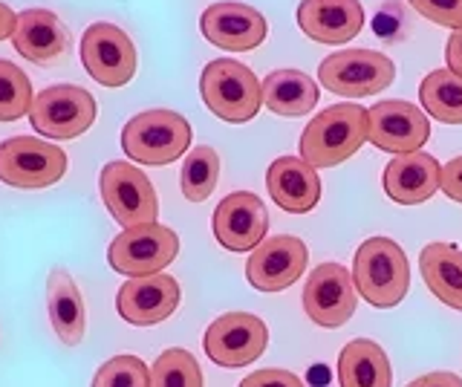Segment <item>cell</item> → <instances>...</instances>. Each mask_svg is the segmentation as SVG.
<instances>
[{
  "label": "cell",
  "mask_w": 462,
  "mask_h": 387,
  "mask_svg": "<svg viewBox=\"0 0 462 387\" xmlns=\"http://www.w3.org/2000/svg\"><path fill=\"white\" fill-rule=\"evenodd\" d=\"M32 81L18 64L0 59V122H18L32 110Z\"/></svg>",
  "instance_id": "83f0119b"
},
{
  "label": "cell",
  "mask_w": 462,
  "mask_h": 387,
  "mask_svg": "<svg viewBox=\"0 0 462 387\" xmlns=\"http://www.w3.org/2000/svg\"><path fill=\"white\" fill-rule=\"evenodd\" d=\"M430 136V122L416 107L402 98H387V102H375L367 110V142H373L379 151L387 153H416L425 148Z\"/></svg>",
  "instance_id": "8fae6325"
},
{
  "label": "cell",
  "mask_w": 462,
  "mask_h": 387,
  "mask_svg": "<svg viewBox=\"0 0 462 387\" xmlns=\"http://www.w3.org/2000/svg\"><path fill=\"white\" fill-rule=\"evenodd\" d=\"M67 153L47 139L14 136L0 142V182L12 189H47L67 174Z\"/></svg>",
  "instance_id": "8992f818"
},
{
  "label": "cell",
  "mask_w": 462,
  "mask_h": 387,
  "mask_svg": "<svg viewBox=\"0 0 462 387\" xmlns=\"http://www.w3.org/2000/svg\"><path fill=\"white\" fill-rule=\"evenodd\" d=\"M298 23L318 44H346L365 26V9L358 0H300Z\"/></svg>",
  "instance_id": "d6986e66"
},
{
  "label": "cell",
  "mask_w": 462,
  "mask_h": 387,
  "mask_svg": "<svg viewBox=\"0 0 462 387\" xmlns=\"http://www.w3.org/2000/svg\"><path fill=\"white\" fill-rule=\"evenodd\" d=\"M384 194L399 206H419L442 189V165L430 153H402L384 168Z\"/></svg>",
  "instance_id": "ac0fdd59"
},
{
  "label": "cell",
  "mask_w": 462,
  "mask_h": 387,
  "mask_svg": "<svg viewBox=\"0 0 462 387\" xmlns=\"http://www.w3.org/2000/svg\"><path fill=\"white\" fill-rule=\"evenodd\" d=\"M338 382L341 387H390L393 370L387 353L370 338L350 341L338 355Z\"/></svg>",
  "instance_id": "cb8c5ba5"
},
{
  "label": "cell",
  "mask_w": 462,
  "mask_h": 387,
  "mask_svg": "<svg viewBox=\"0 0 462 387\" xmlns=\"http://www.w3.org/2000/svg\"><path fill=\"white\" fill-rule=\"evenodd\" d=\"M214 237L228 252H252L269 232V211L252 191L228 194L211 217Z\"/></svg>",
  "instance_id": "5bb4252c"
},
{
  "label": "cell",
  "mask_w": 462,
  "mask_h": 387,
  "mask_svg": "<svg viewBox=\"0 0 462 387\" xmlns=\"http://www.w3.org/2000/svg\"><path fill=\"white\" fill-rule=\"evenodd\" d=\"M101 199H105L113 220L130 228L142 223H156L159 199L151 180L130 162H107L98 177Z\"/></svg>",
  "instance_id": "9c48e42d"
},
{
  "label": "cell",
  "mask_w": 462,
  "mask_h": 387,
  "mask_svg": "<svg viewBox=\"0 0 462 387\" xmlns=\"http://www.w3.org/2000/svg\"><path fill=\"white\" fill-rule=\"evenodd\" d=\"M217 180H220V156H217V151L208 145L191 148V153H188L182 162V174H180V185H182V194L188 203H202V199H208L211 191L217 189Z\"/></svg>",
  "instance_id": "4316f807"
},
{
  "label": "cell",
  "mask_w": 462,
  "mask_h": 387,
  "mask_svg": "<svg viewBox=\"0 0 462 387\" xmlns=\"http://www.w3.org/2000/svg\"><path fill=\"white\" fill-rule=\"evenodd\" d=\"M266 189L283 211L307 214L321 199V177L300 156H281L266 170Z\"/></svg>",
  "instance_id": "ffe728a7"
},
{
  "label": "cell",
  "mask_w": 462,
  "mask_h": 387,
  "mask_svg": "<svg viewBox=\"0 0 462 387\" xmlns=\"http://www.w3.org/2000/svg\"><path fill=\"white\" fill-rule=\"evenodd\" d=\"M240 387H307V384H303V379H298L295 373L269 367V370H257L252 376H245Z\"/></svg>",
  "instance_id": "1f68e13d"
},
{
  "label": "cell",
  "mask_w": 462,
  "mask_h": 387,
  "mask_svg": "<svg viewBox=\"0 0 462 387\" xmlns=\"http://www.w3.org/2000/svg\"><path fill=\"white\" fill-rule=\"evenodd\" d=\"M353 272L341 263H321L310 272L303 286V309L318 327L336 329L353 318L358 295H356Z\"/></svg>",
  "instance_id": "4fadbf2b"
},
{
  "label": "cell",
  "mask_w": 462,
  "mask_h": 387,
  "mask_svg": "<svg viewBox=\"0 0 462 387\" xmlns=\"http://www.w3.org/2000/svg\"><path fill=\"white\" fill-rule=\"evenodd\" d=\"M408 387H462V379L457 373H428V376H419L413 379Z\"/></svg>",
  "instance_id": "836d02e7"
},
{
  "label": "cell",
  "mask_w": 462,
  "mask_h": 387,
  "mask_svg": "<svg viewBox=\"0 0 462 387\" xmlns=\"http://www.w3.org/2000/svg\"><path fill=\"white\" fill-rule=\"evenodd\" d=\"M199 93L214 116L228 124L252 122L263 105V88L257 76L235 59H217L202 69Z\"/></svg>",
  "instance_id": "3957f363"
},
{
  "label": "cell",
  "mask_w": 462,
  "mask_h": 387,
  "mask_svg": "<svg viewBox=\"0 0 462 387\" xmlns=\"http://www.w3.org/2000/svg\"><path fill=\"white\" fill-rule=\"evenodd\" d=\"M151 387H202L199 362L182 347L165 350L151 370Z\"/></svg>",
  "instance_id": "f1b7e54d"
},
{
  "label": "cell",
  "mask_w": 462,
  "mask_h": 387,
  "mask_svg": "<svg viewBox=\"0 0 462 387\" xmlns=\"http://www.w3.org/2000/svg\"><path fill=\"white\" fill-rule=\"evenodd\" d=\"M358 295L375 309H390L404 300L411 286V266L402 246L390 237H370L358 246L353 261Z\"/></svg>",
  "instance_id": "7a4b0ae2"
},
{
  "label": "cell",
  "mask_w": 462,
  "mask_h": 387,
  "mask_svg": "<svg viewBox=\"0 0 462 387\" xmlns=\"http://www.w3.org/2000/svg\"><path fill=\"white\" fill-rule=\"evenodd\" d=\"M318 78L336 96L367 98L387 90L396 78V64L373 50H344L327 55L318 67Z\"/></svg>",
  "instance_id": "5b68a950"
},
{
  "label": "cell",
  "mask_w": 462,
  "mask_h": 387,
  "mask_svg": "<svg viewBox=\"0 0 462 387\" xmlns=\"http://www.w3.org/2000/svg\"><path fill=\"white\" fill-rule=\"evenodd\" d=\"M269 344L266 324L252 312H226L220 315L202 338L208 358L220 367H245L263 355Z\"/></svg>",
  "instance_id": "7c38bea8"
},
{
  "label": "cell",
  "mask_w": 462,
  "mask_h": 387,
  "mask_svg": "<svg viewBox=\"0 0 462 387\" xmlns=\"http://www.w3.org/2000/svg\"><path fill=\"white\" fill-rule=\"evenodd\" d=\"M93 387H151V370L139 355H113L98 367Z\"/></svg>",
  "instance_id": "f546056e"
},
{
  "label": "cell",
  "mask_w": 462,
  "mask_h": 387,
  "mask_svg": "<svg viewBox=\"0 0 462 387\" xmlns=\"http://www.w3.org/2000/svg\"><path fill=\"white\" fill-rule=\"evenodd\" d=\"M422 18L448 26V30H462V0H408Z\"/></svg>",
  "instance_id": "4dcf8cb0"
},
{
  "label": "cell",
  "mask_w": 462,
  "mask_h": 387,
  "mask_svg": "<svg viewBox=\"0 0 462 387\" xmlns=\"http://www.w3.org/2000/svg\"><path fill=\"white\" fill-rule=\"evenodd\" d=\"M263 105L274 116H307L318 105V84L300 69H274L263 81Z\"/></svg>",
  "instance_id": "603a6c76"
},
{
  "label": "cell",
  "mask_w": 462,
  "mask_h": 387,
  "mask_svg": "<svg viewBox=\"0 0 462 387\" xmlns=\"http://www.w3.org/2000/svg\"><path fill=\"white\" fill-rule=\"evenodd\" d=\"M50 321L67 347H76L84 338L87 315H84V298L79 292L76 281L69 272L52 269L50 275Z\"/></svg>",
  "instance_id": "d4e9b609"
},
{
  "label": "cell",
  "mask_w": 462,
  "mask_h": 387,
  "mask_svg": "<svg viewBox=\"0 0 462 387\" xmlns=\"http://www.w3.org/2000/svg\"><path fill=\"white\" fill-rule=\"evenodd\" d=\"M98 116L96 98L76 84H55L35 96L29 122L47 139H76L93 127Z\"/></svg>",
  "instance_id": "ba28073f"
},
{
  "label": "cell",
  "mask_w": 462,
  "mask_h": 387,
  "mask_svg": "<svg viewBox=\"0 0 462 387\" xmlns=\"http://www.w3.org/2000/svg\"><path fill=\"white\" fill-rule=\"evenodd\" d=\"M180 254V237L171 232L168 226L159 223H142L130 226L107 249V261L116 272L130 278H144V275H159L173 257Z\"/></svg>",
  "instance_id": "52a82bcc"
},
{
  "label": "cell",
  "mask_w": 462,
  "mask_h": 387,
  "mask_svg": "<svg viewBox=\"0 0 462 387\" xmlns=\"http://www.w3.org/2000/svg\"><path fill=\"white\" fill-rule=\"evenodd\" d=\"M419 102L433 119L462 124V78L451 69H433L419 84Z\"/></svg>",
  "instance_id": "484cf974"
},
{
  "label": "cell",
  "mask_w": 462,
  "mask_h": 387,
  "mask_svg": "<svg viewBox=\"0 0 462 387\" xmlns=\"http://www.w3.org/2000/svg\"><path fill=\"white\" fill-rule=\"evenodd\" d=\"M445 61H448V69H451L454 76H459V78H462V30L451 32V38H448Z\"/></svg>",
  "instance_id": "e575fe53"
},
{
  "label": "cell",
  "mask_w": 462,
  "mask_h": 387,
  "mask_svg": "<svg viewBox=\"0 0 462 387\" xmlns=\"http://www.w3.org/2000/svg\"><path fill=\"white\" fill-rule=\"evenodd\" d=\"M199 30L208 44L226 52H249L266 41V18L245 4H211L199 18Z\"/></svg>",
  "instance_id": "2e32d148"
},
{
  "label": "cell",
  "mask_w": 462,
  "mask_h": 387,
  "mask_svg": "<svg viewBox=\"0 0 462 387\" xmlns=\"http://www.w3.org/2000/svg\"><path fill=\"white\" fill-rule=\"evenodd\" d=\"M12 44L26 61L50 67L55 64L69 47V35L61 18L50 9H23L14 26Z\"/></svg>",
  "instance_id": "44dd1931"
},
{
  "label": "cell",
  "mask_w": 462,
  "mask_h": 387,
  "mask_svg": "<svg viewBox=\"0 0 462 387\" xmlns=\"http://www.w3.org/2000/svg\"><path fill=\"white\" fill-rule=\"evenodd\" d=\"M327 379H329V373H327L324 367H315V370H312V382H315V384H324Z\"/></svg>",
  "instance_id": "8d00e7d4"
},
{
  "label": "cell",
  "mask_w": 462,
  "mask_h": 387,
  "mask_svg": "<svg viewBox=\"0 0 462 387\" xmlns=\"http://www.w3.org/2000/svg\"><path fill=\"white\" fill-rule=\"evenodd\" d=\"M307 261V243L292 235H281L252 249V257L245 261V278L260 292H281L303 275Z\"/></svg>",
  "instance_id": "9a60e30c"
},
{
  "label": "cell",
  "mask_w": 462,
  "mask_h": 387,
  "mask_svg": "<svg viewBox=\"0 0 462 387\" xmlns=\"http://www.w3.org/2000/svg\"><path fill=\"white\" fill-rule=\"evenodd\" d=\"M419 269H422L428 290L445 307L462 312V249L442 240L428 243L419 254Z\"/></svg>",
  "instance_id": "7402d4cb"
},
{
  "label": "cell",
  "mask_w": 462,
  "mask_h": 387,
  "mask_svg": "<svg viewBox=\"0 0 462 387\" xmlns=\"http://www.w3.org/2000/svg\"><path fill=\"white\" fill-rule=\"evenodd\" d=\"M14 26H18V15L0 0V41H6V38H12L14 35Z\"/></svg>",
  "instance_id": "d590c367"
},
{
  "label": "cell",
  "mask_w": 462,
  "mask_h": 387,
  "mask_svg": "<svg viewBox=\"0 0 462 387\" xmlns=\"http://www.w3.org/2000/svg\"><path fill=\"white\" fill-rule=\"evenodd\" d=\"M122 148L142 165H171L191 148V124L173 110H144L125 124Z\"/></svg>",
  "instance_id": "277c9868"
},
{
  "label": "cell",
  "mask_w": 462,
  "mask_h": 387,
  "mask_svg": "<svg viewBox=\"0 0 462 387\" xmlns=\"http://www.w3.org/2000/svg\"><path fill=\"white\" fill-rule=\"evenodd\" d=\"M180 283L171 275H144L130 278L122 283L119 295H116V309L127 321L136 327H153L171 318L180 307Z\"/></svg>",
  "instance_id": "e0dca14e"
},
{
  "label": "cell",
  "mask_w": 462,
  "mask_h": 387,
  "mask_svg": "<svg viewBox=\"0 0 462 387\" xmlns=\"http://www.w3.org/2000/svg\"><path fill=\"white\" fill-rule=\"evenodd\" d=\"M367 142V110L356 102L332 105L307 124L300 136V160L312 168H336Z\"/></svg>",
  "instance_id": "6da1fadb"
},
{
  "label": "cell",
  "mask_w": 462,
  "mask_h": 387,
  "mask_svg": "<svg viewBox=\"0 0 462 387\" xmlns=\"http://www.w3.org/2000/svg\"><path fill=\"white\" fill-rule=\"evenodd\" d=\"M442 191L454 203H462V156H457V160L442 168Z\"/></svg>",
  "instance_id": "d6a6232c"
},
{
  "label": "cell",
  "mask_w": 462,
  "mask_h": 387,
  "mask_svg": "<svg viewBox=\"0 0 462 387\" xmlns=\"http://www.w3.org/2000/svg\"><path fill=\"white\" fill-rule=\"evenodd\" d=\"M84 69L105 88H125L136 76V47L116 23H93L81 38Z\"/></svg>",
  "instance_id": "30bf717a"
}]
</instances>
